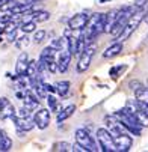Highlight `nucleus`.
Instances as JSON below:
<instances>
[{
    "instance_id": "nucleus-1",
    "label": "nucleus",
    "mask_w": 148,
    "mask_h": 152,
    "mask_svg": "<svg viewBox=\"0 0 148 152\" xmlns=\"http://www.w3.org/2000/svg\"><path fill=\"white\" fill-rule=\"evenodd\" d=\"M147 11H148V5L144 6V8H141V9H138L135 14H132V17L127 20V23H125L122 32H121L119 36L116 38V41L124 42L125 39H129V38L133 35V32L139 27V24L144 21V18H145V15H147Z\"/></svg>"
},
{
    "instance_id": "nucleus-2",
    "label": "nucleus",
    "mask_w": 148,
    "mask_h": 152,
    "mask_svg": "<svg viewBox=\"0 0 148 152\" xmlns=\"http://www.w3.org/2000/svg\"><path fill=\"white\" fill-rule=\"evenodd\" d=\"M74 137H76V143L79 146H82L85 149V152H95L98 151V145L95 143V140L92 139V136L89 134V131L86 128H79L76 129L74 133Z\"/></svg>"
},
{
    "instance_id": "nucleus-3",
    "label": "nucleus",
    "mask_w": 148,
    "mask_h": 152,
    "mask_svg": "<svg viewBox=\"0 0 148 152\" xmlns=\"http://www.w3.org/2000/svg\"><path fill=\"white\" fill-rule=\"evenodd\" d=\"M97 140H98V146L101 151L104 152H115V143H113V137L110 136V133L106 128H98L97 129Z\"/></svg>"
},
{
    "instance_id": "nucleus-4",
    "label": "nucleus",
    "mask_w": 148,
    "mask_h": 152,
    "mask_svg": "<svg viewBox=\"0 0 148 152\" xmlns=\"http://www.w3.org/2000/svg\"><path fill=\"white\" fill-rule=\"evenodd\" d=\"M94 54H95V45H94V42H92V44L86 45V48L82 51L80 59H79V63H77V72H86L88 71Z\"/></svg>"
},
{
    "instance_id": "nucleus-5",
    "label": "nucleus",
    "mask_w": 148,
    "mask_h": 152,
    "mask_svg": "<svg viewBox=\"0 0 148 152\" xmlns=\"http://www.w3.org/2000/svg\"><path fill=\"white\" fill-rule=\"evenodd\" d=\"M56 63H57V71L59 72H67L68 66H70V62H71V53L68 48H63V50H59L56 53Z\"/></svg>"
},
{
    "instance_id": "nucleus-6",
    "label": "nucleus",
    "mask_w": 148,
    "mask_h": 152,
    "mask_svg": "<svg viewBox=\"0 0 148 152\" xmlns=\"http://www.w3.org/2000/svg\"><path fill=\"white\" fill-rule=\"evenodd\" d=\"M113 143H115V148L116 151H121V152H127L132 145H133V139L130 137L129 133H121L118 136L113 137Z\"/></svg>"
},
{
    "instance_id": "nucleus-7",
    "label": "nucleus",
    "mask_w": 148,
    "mask_h": 152,
    "mask_svg": "<svg viewBox=\"0 0 148 152\" xmlns=\"http://www.w3.org/2000/svg\"><path fill=\"white\" fill-rule=\"evenodd\" d=\"M32 119L35 122V126H38L39 129H46L50 124V110H47V108H39L38 112H35Z\"/></svg>"
},
{
    "instance_id": "nucleus-8",
    "label": "nucleus",
    "mask_w": 148,
    "mask_h": 152,
    "mask_svg": "<svg viewBox=\"0 0 148 152\" xmlns=\"http://www.w3.org/2000/svg\"><path fill=\"white\" fill-rule=\"evenodd\" d=\"M14 115H15V107L8 98L2 96L0 98V119H3V121L11 119Z\"/></svg>"
},
{
    "instance_id": "nucleus-9",
    "label": "nucleus",
    "mask_w": 148,
    "mask_h": 152,
    "mask_svg": "<svg viewBox=\"0 0 148 152\" xmlns=\"http://www.w3.org/2000/svg\"><path fill=\"white\" fill-rule=\"evenodd\" d=\"M11 119L14 121V124L17 126V131H24L26 133V131H30V129L35 128V122H33L32 118H18L17 115H14Z\"/></svg>"
},
{
    "instance_id": "nucleus-10",
    "label": "nucleus",
    "mask_w": 148,
    "mask_h": 152,
    "mask_svg": "<svg viewBox=\"0 0 148 152\" xmlns=\"http://www.w3.org/2000/svg\"><path fill=\"white\" fill-rule=\"evenodd\" d=\"M88 18H89V15H88L86 12L77 14V15H74V17L70 18V21H68V27H70L73 32H74V30H82L85 26H86Z\"/></svg>"
},
{
    "instance_id": "nucleus-11",
    "label": "nucleus",
    "mask_w": 148,
    "mask_h": 152,
    "mask_svg": "<svg viewBox=\"0 0 148 152\" xmlns=\"http://www.w3.org/2000/svg\"><path fill=\"white\" fill-rule=\"evenodd\" d=\"M23 102H24V107H27L29 110H35V108L39 105V98H38V95L35 94V91L27 89L26 94H24Z\"/></svg>"
},
{
    "instance_id": "nucleus-12",
    "label": "nucleus",
    "mask_w": 148,
    "mask_h": 152,
    "mask_svg": "<svg viewBox=\"0 0 148 152\" xmlns=\"http://www.w3.org/2000/svg\"><path fill=\"white\" fill-rule=\"evenodd\" d=\"M27 63H29V56H27L26 51H23V53L18 56V59H17V65H15L17 75H24L26 68H27Z\"/></svg>"
},
{
    "instance_id": "nucleus-13",
    "label": "nucleus",
    "mask_w": 148,
    "mask_h": 152,
    "mask_svg": "<svg viewBox=\"0 0 148 152\" xmlns=\"http://www.w3.org/2000/svg\"><path fill=\"white\" fill-rule=\"evenodd\" d=\"M118 14H119V9L110 11V12H108V14H104V29H103L104 33H109V32H110L112 26L115 24V21H116V18H118Z\"/></svg>"
},
{
    "instance_id": "nucleus-14",
    "label": "nucleus",
    "mask_w": 148,
    "mask_h": 152,
    "mask_svg": "<svg viewBox=\"0 0 148 152\" xmlns=\"http://www.w3.org/2000/svg\"><path fill=\"white\" fill-rule=\"evenodd\" d=\"M121 51H122V42L115 41L110 47H108V48L103 51V57H104V59H112V57L118 56Z\"/></svg>"
},
{
    "instance_id": "nucleus-15",
    "label": "nucleus",
    "mask_w": 148,
    "mask_h": 152,
    "mask_svg": "<svg viewBox=\"0 0 148 152\" xmlns=\"http://www.w3.org/2000/svg\"><path fill=\"white\" fill-rule=\"evenodd\" d=\"M74 112H76V105H73V104L67 105L65 108H62L60 112H57V124H60V122H63L65 119L71 118L74 115Z\"/></svg>"
},
{
    "instance_id": "nucleus-16",
    "label": "nucleus",
    "mask_w": 148,
    "mask_h": 152,
    "mask_svg": "<svg viewBox=\"0 0 148 152\" xmlns=\"http://www.w3.org/2000/svg\"><path fill=\"white\" fill-rule=\"evenodd\" d=\"M56 53H57V50H56V48H53L52 45H49V47H46L44 50L41 51V56H39V59H42L44 62L54 60V59H56Z\"/></svg>"
},
{
    "instance_id": "nucleus-17",
    "label": "nucleus",
    "mask_w": 148,
    "mask_h": 152,
    "mask_svg": "<svg viewBox=\"0 0 148 152\" xmlns=\"http://www.w3.org/2000/svg\"><path fill=\"white\" fill-rule=\"evenodd\" d=\"M50 18V12L47 11H35V12H30V20H33L35 23H44Z\"/></svg>"
},
{
    "instance_id": "nucleus-18",
    "label": "nucleus",
    "mask_w": 148,
    "mask_h": 152,
    "mask_svg": "<svg viewBox=\"0 0 148 152\" xmlns=\"http://www.w3.org/2000/svg\"><path fill=\"white\" fill-rule=\"evenodd\" d=\"M70 86L71 83L67 81V80H63V81H57L54 84V88H56V94H59L60 96H65L68 92H70Z\"/></svg>"
},
{
    "instance_id": "nucleus-19",
    "label": "nucleus",
    "mask_w": 148,
    "mask_h": 152,
    "mask_svg": "<svg viewBox=\"0 0 148 152\" xmlns=\"http://www.w3.org/2000/svg\"><path fill=\"white\" fill-rule=\"evenodd\" d=\"M11 148H12L11 137L5 131H2V134H0V151H9Z\"/></svg>"
},
{
    "instance_id": "nucleus-20",
    "label": "nucleus",
    "mask_w": 148,
    "mask_h": 152,
    "mask_svg": "<svg viewBox=\"0 0 148 152\" xmlns=\"http://www.w3.org/2000/svg\"><path fill=\"white\" fill-rule=\"evenodd\" d=\"M38 74V68H36V60H29L27 63V68H26V72L24 75H27L30 80H33Z\"/></svg>"
},
{
    "instance_id": "nucleus-21",
    "label": "nucleus",
    "mask_w": 148,
    "mask_h": 152,
    "mask_svg": "<svg viewBox=\"0 0 148 152\" xmlns=\"http://www.w3.org/2000/svg\"><path fill=\"white\" fill-rule=\"evenodd\" d=\"M15 47L18 48V50H24L29 44H30V38L27 36V33H24L23 36H20V38H17L15 41Z\"/></svg>"
},
{
    "instance_id": "nucleus-22",
    "label": "nucleus",
    "mask_w": 148,
    "mask_h": 152,
    "mask_svg": "<svg viewBox=\"0 0 148 152\" xmlns=\"http://www.w3.org/2000/svg\"><path fill=\"white\" fill-rule=\"evenodd\" d=\"M21 32L23 33H32V32H35L36 30V23L33 20H27V21H23L21 23Z\"/></svg>"
},
{
    "instance_id": "nucleus-23",
    "label": "nucleus",
    "mask_w": 148,
    "mask_h": 152,
    "mask_svg": "<svg viewBox=\"0 0 148 152\" xmlns=\"http://www.w3.org/2000/svg\"><path fill=\"white\" fill-rule=\"evenodd\" d=\"M52 149L54 152H68V151H73V146L68 142H57V143L53 145Z\"/></svg>"
},
{
    "instance_id": "nucleus-24",
    "label": "nucleus",
    "mask_w": 148,
    "mask_h": 152,
    "mask_svg": "<svg viewBox=\"0 0 148 152\" xmlns=\"http://www.w3.org/2000/svg\"><path fill=\"white\" fill-rule=\"evenodd\" d=\"M129 88H130V89L135 92V95H136L138 92H141V91L145 88V86H144V84H142L139 80H132V81L129 83Z\"/></svg>"
},
{
    "instance_id": "nucleus-25",
    "label": "nucleus",
    "mask_w": 148,
    "mask_h": 152,
    "mask_svg": "<svg viewBox=\"0 0 148 152\" xmlns=\"http://www.w3.org/2000/svg\"><path fill=\"white\" fill-rule=\"evenodd\" d=\"M46 36H47L46 30H35L33 32V42L35 44H39V42H42L46 39Z\"/></svg>"
},
{
    "instance_id": "nucleus-26",
    "label": "nucleus",
    "mask_w": 148,
    "mask_h": 152,
    "mask_svg": "<svg viewBox=\"0 0 148 152\" xmlns=\"http://www.w3.org/2000/svg\"><path fill=\"white\" fill-rule=\"evenodd\" d=\"M136 99H139V101L148 104V88H144L141 92H138V94H136Z\"/></svg>"
},
{
    "instance_id": "nucleus-27",
    "label": "nucleus",
    "mask_w": 148,
    "mask_h": 152,
    "mask_svg": "<svg viewBox=\"0 0 148 152\" xmlns=\"http://www.w3.org/2000/svg\"><path fill=\"white\" fill-rule=\"evenodd\" d=\"M47 102H49V107H50V110L52 112H57V101L53 95H47Z\"/></svg>"
},
{
    "instance_id": "nucleus-28",
    "label": "nucleus",
    "mask_w": 148,
    "mask_h": 152,
    "mask_svg": "<svg viewBox=\"0 0 148 152\" xmlns=\"http://www.w3.org/2000/svg\"><path fill=\"white\" fill-rule=\"evenodd\" d=\"M30 112H32V110H29L27 107H24V105H23V107H21L15 115H17L18 118H30Z\"/></svg>"
},
{
    "instance_id": "nucleus-29",
    "label": "nucleus",
    "mask_w": 148,
    "mask_h": 152,
    "mask_svg": "<svg viewBox=\"0 0 148 152\" xmlns=\"http://www.w3.org/2000/svg\"><path fill=\"white\" fill-rule=\"evenodd\" d=\"M135 104H136V107L139 108V110H142V112L148 116V104H145V102H142V101H139V99H135Z\"/></svg>"
},
{
    "instance_id": "nucleus-30",
    "label": "nucleus",
    "mask_w": 148,
    "mask_h": 152,
    "mask_svg": "<svg viewBox=\"0 0 148 152\" xmlns=\"http://www.w3.org/2000/svg\"><path fill=\"white\" fill-rule=\"evenodd\" d=\"M124 68H125V66H122V65H119V66H113V68L109 71V74H110L112 77H116V74H118L119 71H122Z\"/></svg>"
},
{
    "instance_id": "nucleus-31",
    "label": "nucleus",
    "mask_w": 148,
    "mask_h": 152,
    "mask_svg": "<svg viewBox=\"0 0 148 152\" xmlns=\"http://www.w3.org/2000/svg\"><path fill=\"white\" fill-rule=\"evenodd\" d=\"M15 39H17V29L8 33V42H14Z\"/></svg>"
},
{
    "instance_id": "nucleus-32",
    "label": "nucleus",
    "mask_w": 148,
    "mask_h": 152,
    "mask_svg": "<svg viewBox=\"0 0 148 152\" xmlns=\"http://www.w3.org/2000/svg\"><path fill=\"white\" fill-rule=\"evenodd\" d=\"M46 89H47V92H50V94H56V88H54V86H52V84H47V83H46Z\"/></svg>"
},
{
    "instance_id": "nucleus-33",
    "label": "nucleus",
    "mask_w": 148,
    "mask_h": 152,
    "mask_svg": "<svg viewBox=\"0 0 148 152\" xmlns=\"http://www.w3.org/2000/svg\"><path fill=\"white\" fill-rule=\"evenodd\" d=\"M73 151H80V152H85V149H83V148H82V146H79V145H77V143H76V145H74V146H73Z\"/></svg>"
},
{
    "instance_id": "nucleus-34",
    "label": "nucleus",
    "mask_w": 148,
    "mask_h": 152,
    "mask_svg": "<svg viewBox=\"0 0 148 152\" xmlns=\"http://www.w3.org/2000/svg\"><path fill=\"white\" fill-rule=\"evenodd\" d=\"M17 98H18V99H23V98H24V94H23V92H17Z\"/></svg>"
},
{
    "instance_id": "nucleus-35",
    "label": "nucleus",
    "mask_w": 148,
    "mask_h": 152,
    "mask_svg": "<svg viewBox=\"0 0 148 152\" xmlns=\"http://www.w3.org/2000/svg\"><path fill=\"white\" fill-rule=\"evenodd\" d=\"M2 33H5V24L0 26V35H2Z\"/></svg>"
},
{
    "instance_id": "nucleus-36",
    "label": "nucleus",
    "mask_w": 148,
    "mask_h": 152,
    "mask_svg": "<svg viewBox=\"0 0 148 152\" xmlns=\"http://www.w3.org/2000/svg\"><path fill=\"white\" fill-rule=\"evenodd\" d=\"M30 3H38V2H41V0H29Z\"/></svg>"
},
{
    "instance_id": "nucleus-37",
    "label": "nucleus",
    "mask_w": 148,
    "mask_h": 152,
    "mask_svg": "<svg viewBox=\"0 0 148 152\" xmlns=\"http://www.w3.org/2000/svg\"><path fill=\"white\" fill-rule=\"evenodd\" d=\"M106 2H110V0H100V3H106Z\"/></svg>"
},
{
    "instance_id": "nucleus-38",
    "label": "nucleus",
    "mask_w": 148,
    "mask_h": 152,
    "mask_svg": "<svg viewBox=\"0 0 148 152\" xmlns=\"http://www.w3.org/2000/svg\"><path fill=\"white\" fill-rule=\"evenodd\" d=\"M145 20H147V23H148V11H147V18Z\"/></svg>"
}]
</instances>
